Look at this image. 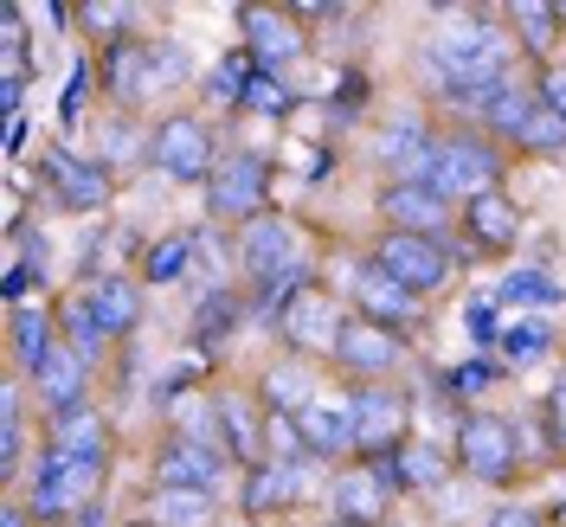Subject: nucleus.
Returning <instances> with one entry per match:
<instances>
[{"mask_svg":"<svg viewBox=\"0 0 566 527\" xmlns=\"http://www.w3.org/2000/svg\"><path fill=\"white\" fill-rule=\"evenodd\" d=\"M509 27H495L483 13H451L438 20V33L424 39V71L438 77V91L458 109L490 116V104L515 84L509 77Z\"/></svg>","mask_w":566,"mask_h":527,"instance_id":"nucleus-1","label":"nucleus"},{"mask_svg":"<svg viewBox=\"0 0 566 527\" xmlns=\"http://www.w3.org/2000/svg\"><path fill=\"white\" fill-rule=\"evenodd\" d=\"M239 264H245L251 289L264 296V303H290L303 283H310V264H303V245H296V232L283 225L277 212H264V219H251L245 232H239Z\"/></svg>","mask_w":566,"mask_h":527,"instance_id":"nucleus-2","label":"nucleus"},{"mask_svg":"<svg viewBox=\"0 0 566 527\" xmlns=\"http://www.w3.org/2000/svg\"><path fill=\"white\" fill-rule=\"evenodd\" d=\"M412 399L387 380H360L354 387V444H360V463H380V457H399L412 438Z\"/></svg>","mask_w":566,"mask_h":527,"instance_id":"nucleus-3","label":"nucleus"},{"mask_svg":"<svg viewBox=\"0 0 566 527\" xmlns=\"http://www.w3.org/2000/svg\"><path fill=\"white\" fill-rule=\"evenodd\" d=\"M495 180H502V155H495V141L483 136H444L438 141V168H431V193H444L451 207H470V200H483L495 193Z\"/></svg>","mask_w":566,"mask_h":527,"instance_id":"nucleus-4","label":"nucleus"},{"mask_svg":"<svg viewBox=\"0 0 566 527\" xmlns=\"http://www.w3.org/2000/svg\"><path fill=\"white\" fill-rule=\"evenodd\" d=\"M97 483H104V463H77V457H39L33 470V495H27V508H33V521H65V515H84L91 502H97Z\"/></svg>","mask_w":566,"mask_h":527,"instance_id":"nucleus-5","label":"nucleus"},{"mask_svg":"<svg viewBox=\"0 0 566 527\" xmlns=\"http://www.w3.org/2000/svg\"><path fill=\"white\" fill-rule=\"evenodd\" d=\"M148 161H155L168 180H212L219 175V168H212V129L200 123V116H187V109H175V116L155 123Z\"/></svg>","mask_w":566,"mask_h":527,"instance_id":"nucleus-6","label":"nucleus"},{"mask_svg":"<svg viewBox=\"0 0 566 527\" xmlns=\"http://www.w3.org/2000/svg\"><path fill=\"white\" fill-rule=\"evenodd\" d=\"M264 193H271V161L264 155H232V161H219V175L207 180V207L212 219H232L239 232H245L251 219H264Z\"/></svg>","mask_w":566,"mask_h":527,"instance_id":"nucleus-7","label":"nucleus"},{"mask_svg":"<svg viewBox=\"0 0 566 527\" xmlns=\"http://www.w3.org/2000/svg\"><path fill=\"white\" fill-rule=\"evenodd\" d=\"M374 264H380L392 283H406L412 296H431V289L451 283V251L438 245V239H419V232H380Z\"/></svg>","mask_w":566,"mask_h":527,"instance_id":"nucleus-8","label":"nucleus"},{"mask_svg":"<svg viewBox=\"0 0 566 527\" xmlns=\"http://www.w3.org/2000/svg\"><path fill=\"white\" fill-rule=\"evenodd\" d=\"M348 289H354V309H360V322L387 328V335H399V341L419 328V303H424V296H412L406 283H392L374 257H360V264H354Z\"/></svg>","mask_w":566,"mask_h":527,"instance_id":"nucleus-9","label":"nucleus"},{"mask_svg":"<svg viewBox=\"0 0 566 527\" xmlns=\"http://www.w3.org/2000/svg\"><path fill=\"white\" fill-rule=\"evenodd\" d=\"M458 463L476 483H509L515 476V431L495 412H463L458 419Z\"/></svg>","mask_w":566,"mask_h":527,"instance_id":"nucleus-10","label":"nucleus"},{"mask_svg":"<svg viewBox=\"0 0 566 527\" xmlns=\"http://www.w3.org/2000/svg\"><path fill=\"white\" fill-rule=\"evenodd\" d=\"M438 141L419 116H399V123H387L380 129V141H374V161L392 175V187H431V168H438Z\"/></svg>","mask_w":566,"mask_h":527,"instance_id":"nucleus-11","label":"nucleus"},{"mask_svg":"<svg viewBox=\"0 0 566 527\" xmlns=\"http://www.w3.org/2000/svg\"><path fill=\"white\" fill-rule=\"evenodd\" d=\"M296 431H303V451L310 457H360V444H354V392H316L303 412H296Z\"/></svg>","mask_w":566,"mask_h":527,"instance_id":"nucleus-12","label":"nucleus"},{"mask_svg":"<svg viewBox=\"0 0 566 527\" xmlns=\"http://www.w3.org/2000/svg\"><path fill=\"white\" fill-rule=\"evenodd\" d=\"M342 328H348V316L335 309V296H328L322 283H303V289L283 303V335H290V348H303V354H335Z\"/></svg>","mask_w":566,"mask_h":527,"instance_id":"nucleus-13","label":"nucleus"},{"mask_svg":"<svg viewBox=\"0 0 566 527\" xmlns=\"http://www.w3.org/2000/svg\"><path fill=\"white\" fill-rule=\"evenodd\" d=\"M239 20H245V59L258 71L283 77V71L303 59V27H296V13H283V7H245Z\"/></svg>","mask_w":566,"mask_h":527,"instance_id":"nucleus-14","label":"nucleus"},{"mask_svg":"<svg viewBox=\"0 0 566 527\" xmlns=\"http://www.w3.org/2000/svg\"><path fill=\"white\" fill-rule=\"evenodd\" d=\"M392 495H399L392 457H380V463H354V470H342V476H335V521H354V527L380 521Z\"/></svg>","mask_w":566,"mask_h":527,"instance_id":"nucleus-15","label":"nucleus"},{"mask_svg":"<svg viewBox=\"0 0 566 527\" xmlns=\"http://www.w3.org/2000/svg\"><path fill=\"white\" fill-rule=\"evenodd\" d=\"M33 392H39V405H45L52 419H65V412H77V405H91V399H84V392H91V360L71 348V341H59V348L33 367Z\"/></svg>","mask_w":566,"mask_h":527,"instance_id":"nucleus-16","label":"nucleus"},{"mask_svg":"<svg viewBox=\"0 0 566 527\" xmlns=\"http://www.w3.org/2000/svg\"><path fill=\"white\" fill-rule=\"evenodd\" d=\"M226 451H207V444H187V438H168L155 451V489H219L226 483Z\"/></svg>","mask_w":566,"mask_h":527,"instance_id":"nucleus-17","label":"nucleus"},{"mask_svg":"<svg viewBox=\"0 0 566 527\" xmlns=\"http://www.w3.org/2000/svg\"><path fill=\"white\" fill-rule=\"evenodd\" d=\"M45 180H52V193H59V207L65 212H97L109 200V175L104 161H84V155H71V148H45Z\"/></svg>","mask_w":566,"mask_h":527,"instance_id":"nucleus-18","label":"nucleus"},{"mask_svg":"<svg viewBox=\"0 0 566 527\" xmlns=\"http://www.w3.org/2000/svg\"><path fill=\"white\" fill-rule=\"evenodd\" d=\"M380 219H387V232H419V239H438V245H444V232H451V200L431 193V187H392L387 180Z\"/></svg>","mask_w":566,"mask_h":527,"instance_id":"nucleus-19","label":"nucleus"},{"mask_svg":"<svg viewBox=\"0 0 566 527\" xmlns=\"http://www.w3.org/2000/svg\"><path fill=\"white\" fill-rule=\"evenodd\" d=\"M335 360L348 367L354 380H387L392 367L406 360V341H399V335H387V328H374V322L348 316L342 341H335Z\"/></svg>","mask_w":566,"mask_h":527,"instance_id":"nucleus-20","label":"nucleus"},{"mask_svg":"<svg viewBox=\"0 0 566 527\" xmlns=\"http://www.w3.org/2000/svg\"><path fill=\"white\" fill-rule=\"evenodd\" d=\"M264 412L251 405V392H219V431H226V457L232 463H264Z\"/></svg>","mask_w":566,"mask_h":527,"instance_id":"nucleus-21","label":"nucleus"},{"mask_svg":"<svg viewBox=\"0 0 566 527\" xmlns=\"http://www.w3.org/2000/svg\"><path fill=\"white\" fill-rule=\"evenodd\" d=\"M463 232H470L476 251H509L515 239H522V212H515V200L495 187V193H483V200L463 207Z\"/></svg>","mask_w":566,"mask_h":527,"instance_id":"nucleus-22","label":"nucleus"},{"mask_svg":"<svg viewBox=\"0 0 566 527\" xmlns=\"http://www.w3.org/2000/svg\"><path fill=\"white\" fill-rule=\"evenodd\" d=\"M84 309L97 316V328L109 341H123V335H136V322H142V289L129 277H97L84 289Z\"/></svg>","mask_w":566,"mask_h":527,"instance_id":"nucleus-23","label":"nucleus"},{"mask_svg":"<svg viewBox=\"0 0 566 527\" xmlns=\"http://www.w3.org/2000/svg\"><path fill=\"white\" fill-rule=\"evenodd\" d=\"M52 457H77V463H104L109 457V419L97 405H77L65 419H52Z\"/></svg>","mask_w":566,"mask_h":527,"instance_id":"nucleus-24","label":"nucleus"},{"mask_svg":"<svg viewBox=\"0 0 566 527\" xmlns=\"http://www.w3.org/2000/svg\"><path fill=\"white\" fill-rule=\"evenodd\" d=\"M212 515L219 502L207 489H148V508H142L148 527H212Z\"/></svg>","mask_w":566,"mask_h":527,"instance_id":"nucleus-25","label":"nucleus"},{"mask_svg":"<svg viewBox=\"0 0 566 527\" xmlns=\"http://www.w3.org/2000/svg\"><path fill=\"white\" fill-rule=\"evenodd\" d=\"M296 476H303V463H251L245 470V508L251 515H271V508H290L296 502Z\"/></svg>","mask_w":566,"mask_h":527,"instance_id":"nucleus-26","label":"nucleus"},{"mask_svg":"<svg viewBox=\"0 0 566 527\" xmlns=\"http://www.w3.org/2000/svg\"><path fill=\"white\" fill-rule=\"evenodd\" d=\"M392 476H399V489H438V483H451V451L412 438V444L392 457Z\"/></svg>","mask_w":566,"mask_h":527,"instance_id":"nucleus-27","label":"nucleus"},{"mask_svg":"<svg viewBox=\"0 0 566 527\" xmlns=\"http://www.w3.org/2000/svg\"><path fill=\"white\" fill-rule=\"evenodd\" d=\"M104 91L123 97V104H142V97H148V45H109Z\"/></svg>","mask_w":566,"mask_h":527,"instance_id":"nucleus-28","label":"nucleus"},{"mask_svg":"<svg viewBox=\"0 0 566 527\" xmlns=\"http://www.w3.org/2000/svg\"><path fill=\"white\" fill-rule=\"evenodd\" d=\"M52 328H59V316H52L45 303H33V309H13V354H20V367H27V373H33L39 360L59 348V335H52Z\"/></svg>","mask_w":566,"mask_h":527,"instance_id":"nucleus-29","label":"nucleus"},{"mask_svg":"<svg viewBox=\"0 0 566 527\" xmlns=\"http://www.w3.org/2000/svg\"><path fill=\"white\" fill-rule=\"evenodd\" d=\"M509 33L522 39L534 59H547V52H554V39H560V7H541V0H515V7H509Z\"/></svg>","mask_w":566,"mask_h":527,"instance_id":"nucleus-30","label":"nucleus"},{"mask_svg":"<svg viewBox=\"0 0 566 527\" xmlns=\"http://www.w3.org/2000/svg\"><path fill=\"white\" fill-rule=\"evenodd\" d=\"M310 399H316V392H310V373H303L296 360H283V367H271V373H264V405H271V412L296 419Z\"/></svg>","mask_w":566,"mask_h":527,"instance_id":"nucleus-31","label":"nucleus"},{"mask_svg":"<svg viewBox=\"0 0 566 527\" xmlns=\"http://www.w3.org/2000/svg\"><path fill=\"white\" fill-rule=\"evenodd\" d=\"M534 104H541V91H528V84H509V91L490 104V116H483V123H490V136H509V141H515L522 129H528Z\"/></svg>","mask_w":566,"mask_h":527,"instance_id":"nucleus-32","label":"nucleus"},{"mask_svg":"<svg viewBox=\"0 0 566 527\" xmlns=\"http://www.w3.org/2000/svg\"><path fill=\"white\" fill-rule=\"evenodd\" d=\"M187 264H193V239H155L142 251V277L148 283H180Z\"/></svg>","mask_w":566,"mask_h":527,"instance_id":"nucleus-33","label":"nucleus"},{"mask_svg":"<svg viewBox=\"0 0 566 527\" xmlns=\"http://www.w3.org/2000/svg\"><path fill=\"white\" fill-rule=\"evenodd\" d=\"M554 348V328L547 316H522V322H502V360H534V354Z\"/></svg>","mask_w":566,"mask_h":527,"instance_id":"nucleus-34","label":"nucleus"},{"mask_svg":"<svg viewBox=\"0 0 566 527\" xmlns=\"http://www.w3.org/2000/svg\"><path fill=\"white\" fill-rule=\"evenodd\" d=\"M515 148H528V155H566V116L547 104H534L528 129L515 136Z\"/></svg>","mask_w":566,"mask_h":527,"instance_id":"nucleus-35","label":"nucleus"},{"mask_svg":"<svg viewBox=\"0 0 566 527\" xmlns=\"http://www.w3.org/2000/svg\"><path fill=\"white\" fill-rule=\"evenodd\" d=\"M232 322H239V296L232 289H207V303L193 309V335L219 341V335H232Z\"/></svg>","mask_w":566,"mask_h":527,"instance_id":"nucleus-36","label":"nucleus"},{"mask_svg":"<svg viewBox=\"0 0 566 527\" xmlns=\"http://www.w3.org/2000/svg\"><path fill=\"white\" fill-rule=\"evenodd\" d=\"M245 109H251V116H271V123H283V116L296 109V97H290V84H283V77L258 71V77H251V91H245Z\"/></svg>","mask_w":566,"mask_h":527,"instance_id":"nucleus-37","label":"nucleus"},{"mask_svg":"<svg viewBox=\"0 0 566 527\" xmlns=\"http://www.w3.org/2000/svg\"><path fill=\"white\" fill-rule=\"evenodd\" d=\"M502 303H566V289L547 271H515V277L502 283Z\"/></svg>","mask_w":566,"mask_h":527,"instance_id":"nucleus-38","label":"nucleus"},{"mask_svg":"<svg viewBox=\"0 0 566 527\" xmlns=\"http://www.w3.org/2000/svg\"><path fill=\"white\" fill-rule=\"evenodd\" d=\"M65 341H71L77 354H84V360H97V354H104V341H109L104 328H97V316L84 309V296H77V303L65 309Z\"/></svg>","mask_w":566,"mask_h":527,"instance_id":"nucleus-39","label":"nucleus"},{"mask_svg":"<svg viewBox=\"0 0 566 527\" xmlns=\"http://www.w3.org/2000/svg\"><path fill=\"white\" fill-rule=\"evenodd\" d=\"M495 387V367L490 360H463V367H451L444 373V392L451 399H476V392H490Z\"/></svg>","mask_w":566,"mask_h":527,"instance_id":"nucleus-40","label":"nucleus"},{"mask_svg":"<svg viewBox=\"0 0 566 527\" xmlns=\"http://www.w3.org/2000/svg\"><path fill=\"white\" fill-rule=\"evenodd\" d=\"M13 463H20V392L7 387V399H0V470L13 476Z\"/></svg>","mask_w":566,"mask_h":527,"instance_id":"nucleus-41","label":"nucleus"},{"mask_svg":"<svg viewBox=\"0 0 566 527\" xmlns=\"http://www.w3.org/2000/svg\"><path fill=\"white\" fill-rule=\"evenodd\" d=\"M541 424H547V451H560L566 457V380H554L547 405H541Z\"/></svg>","mask_w":566,"mask_h":527,"instance_id":"nucleus-42","label":"nucleus"},{"mask_svg":"<svg viewBox=\"0 0 566 527\" xmlns=\"http://www.w3.org/2000/svg\"><path fill=\"white\" fill-rule=\"evenodd\" d=\"M534 91H541V104H547V109H560V116H566V65H547Z\"/></svg>","mask_w":566,"mask_h":527,"instance_id":"nucleus-43","label":"nucleus"},{"mask_svg":"<svg viewBox=\"0 0 566 527\" xmlns=\"http://www.w3.org/2000/svg\"><path fill=\"white\" fill-rule=\"evenodd\" d=\"M20 97H27V77H0V116L7 123L20 116Z\"/></svg>","mask_w":566,"mask_h":527,"instance_id":"nucleus-44","label":"nucleus"},{"mask_svg":"<svg viewBox=\"0 0 566 527\" xmlns=\"http://www.w3.org/2000/svg\"><path fill=\"white\" fill-rule=\"evenodd\" d=\"M490 527H547V521H541L534 508H495V515H490Z\"/></svg>","mask_w":566,"mask_h":527,"instance_id":"nucleus-45","label":"nucleus"},{"mask_svg":"<svg viewBox=\"0 0 566 527\" xmlns=\"http://www.w3.org/2000/svg\"><path fill=\"white\" fill-rule=\"evenodd\" d=\"M84 20H91V27H104V33H116V27L129 20V7H84Z\"/></svg>","mask_w":566,"mask_h":527,"instance_id":"nucleus-46","label":"nucleus"},{"mask_svg":"<svg viewBox=\"0 0 566 527\" xmlns=\"http://www.w3.org/2000/svg\"><path fill=\"white\" fill-rule=\"evenodd\" d=\"M0 527H33V508H7V515H0Z\"/></svg>","mask_w":566,"mask_h":527,"instance_id":"nucleus-47","label":"nucleus"},{"mask_svg":"<svg viewBox=\"0 0 566 527\" xmlns=\"http://www.w3.org/2000/svg\"><path fill=\"white\" fill-rule=\"evenodd\" d=\"M77 527H109V521H104V502H91V508L77 515Z\"/></svg>","mask_w":566,"mask_h":527,"instance_id":"nucleus-48","label":"nucleus"},{"mask_svg":"<svg viewBox=\"0 0 566 527\" xmlns=\"http://www.w3.org/2000/svg\"><path fill=\"white\" fill-rule=\"evenodd\" d=\"M554 527H566V502H560V508H554Z\"/></svg>","mask_w":566,"mask_h":527,"instance_id":"nucleus-49","label":"nucleus"},{"mask_svg":"<svg viewBox=\"0 0 566 527\" xmlns=\"http://www.w3.org/2000/svg\"><path fill=\"white\" fill-rule=\"evenodd\" d=\"M129 527H148V521H129Z\"/></svg>","mask_w":566,"mask_h":527,"instance_id":"nucleus-50","label":"nucleus"},{"mask_svg":"<svg viewBox=\"0 0 566 527\" xmlns=\"http://www.w3.org/2000/svg\"><path fill=\"white\" fill-rule=\"evenodd\" d=\"M335 527H354V521H335Z\"/></svg>","mask_w":566,"mask_h":527,"instance_id":"nucleus-51","label":"nucleus"}]
</instances>
